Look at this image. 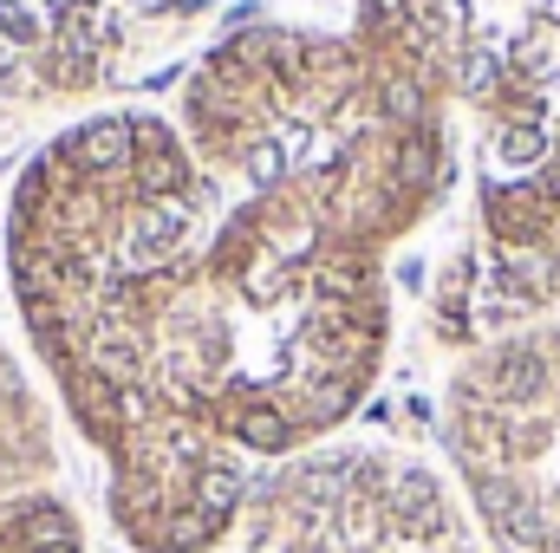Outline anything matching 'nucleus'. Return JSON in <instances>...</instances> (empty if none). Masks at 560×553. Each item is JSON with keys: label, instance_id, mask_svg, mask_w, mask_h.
Wrapping results in <instances>:
<instances>
[{"label": "nucleus", "instance_id": "5", "mask_svg": "<svg viewBox=\"0 0 560 553\" xmlns=\"http://www.w3.org/2000/svg\"><path fill=\"white\" fill-rule=\"evenodd\" d=\"M33 489H59L52 416L39 404V391L26 385V372L0 345V502L33 495Z\"/></svg>", "mask_w": 560, "mask_h": 553}, {"label": "nucleus", "instance_id": "2", "mask_svg": "<svg viewBox=\"0 0 560 553\" xmlns=\"http://www.w3.org/2000/svg\"><path fill=\"white\" fill-rule=\"evenodd\" d=\"M352 33L443 111L495 293L560 306V0H359Z\"/></svg>", "mask_w": 560, "mask_h": 553}, {"label": "nucleus", "instance_id": "1", "mask_svg": "<svg viewBox=\"0 0 560 553\" xmlns=\"http://www.w3.org/2000/svg\"><path fill=\"white\" fill-rule=\"evenodd\" d=\"M450 189L443 111L352 26H242L170 111H98L20 169L7 286L125 548L215 553L255 462L359 416L385 261Z\"/></svg>", "mask_w": 560, "mask_h": 553}, {"label": "nucleus", "instance_id": "3", "mask_svg": "<svg viewBox=\"0 0 560 553\" xmlns=\"http://www.w3.org/2000/svg\"><path fill=\"white\" fill-rule=\"evenodd\" d=\"M443 456L489 553H560V319L469 345L443 391Z\"/></svg>", "mask_w": 560, "mask_h": 553}, {"label": "nucleus", "instance_id": "4", "mask_svg": "<svg viewBox=\"0 0 560 553\" xmlns=\"http://www.w3.org/2000/svg\"><path fill=\"white\" fill-rule=\"evenodd\" d=\"M242 553H489L463 495L385 443H326L255 482Z\"/></svg>", "mask_w": 560, "mask_h": 553}, {"label": "nucleus", "instance_id": "6", "mask_svg": "<svg viewBox=\"0 0 560 553\" xmlns=\"http://www.w3.org/2000/svg\"><path fill=\"white\" fill-rule=\"evenodd\" d=\"M0 553H92L85 521L66 502V489H33L0 502Z\"/></svg>", "mask_w": 560, "mask_h": 553}]
</instances>
